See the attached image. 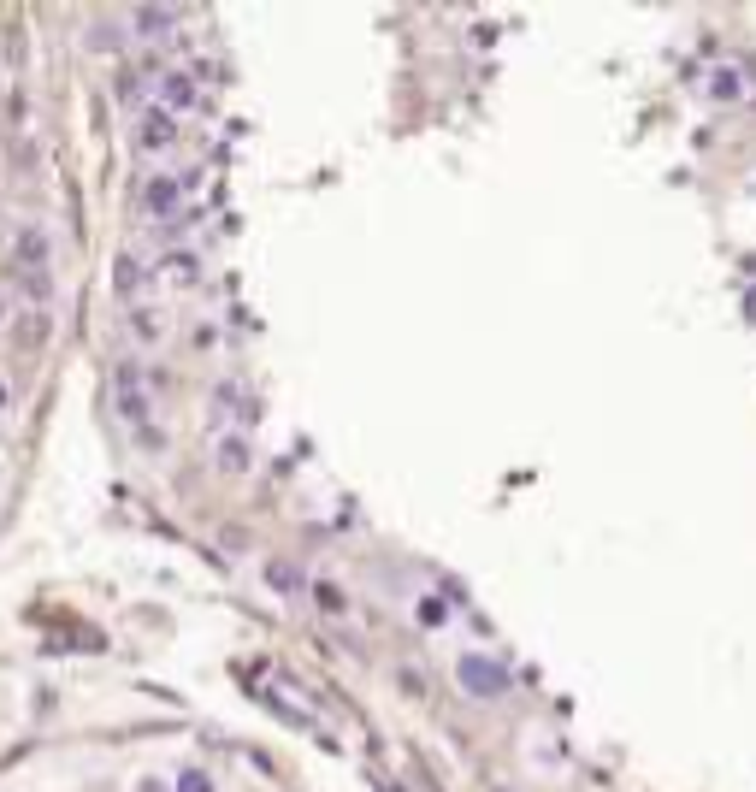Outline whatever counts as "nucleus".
Returning a JSON list of instances; mask_svg holds the SVG:
<instances>
[{"mask_svg": "<svg viewBox=\"0 0 756 792\" xmlns=\"http://www.w3.org/2000/svg\"><path fill=\"white\" fill-rule=\"evenodd\" d=\"M461 686H467L473 698H503L508 674L491 657H461Z\"/></svg>", "mask_w": 756, "mask_h": 792, "instance_id": "nucleus-1", "label": "nucleus"}, {"mask_svg": "<svg viewBox=\"0 0 756 792\" xmlns=\"http://www.w3.org/2000/svg\"><path fill=\"white\" fill-rule=\"evenodd\" d=\"M119 414H125V426L148 432V391H142V373L130 361L119 367Z\"/></svg>", "mask_w": 756, "mask_h": 792, "instance_id": "nucleus-2", "label": "nucleus"}, {"mask_svg": "<svg viewBox=\"0 0 756 792\" xmlns=\"http://www.w3.org/2000/svg\"><path fill=\"white\" fill-rule=\"evenodd\" d=\"M142 207H148V219H178V207H184V190H178V178L154 172V178H148V190H142Z\"/></svg>", "mask_w": 756, "mask_h": 792, "instance_id": "nucleus-3", "label": "nucleus"}, {"mask_svg": "<svg viewBox=\"0 0 756 792\" xmlns=\"http://www.w3.org/2000/svg\"><path fill=\"white\" fill-rule=\"evenodd\" d=\"M172 142H178V119H172L166 107L142 113V131H136V148H142V154H160V148H172Z\"/></svg>", "mask_w": 756, "mask_h": 792, "instance_id": "nucleus-4", "label": "nucleus"}, {"mask_svg": "<svg viewBox=\"0 0 756 792\" xmlns=\"http://www.w3.org/2000/svg\"><path fill=\"white\" fill-rule=\"evenodd\" d=\"M142 284H148L142 261H136V255H119V261H113V290H119L125 302H136V296H142Z\"/></svg>", "mask_w": 756, "mask_h": 792, "instance_id": "nucleus-5", "label": "nucleus"}, {"mask_svg": "<svg viewBox=\"0 0 756 792\" xmlns=\"http://www.w3.org/2000/svg\"><path fill=\"white\" fill-rule=\"evenodd\" d=\"M160 101H166V113H172V107H189V101H195V77L166 71V77H160Z\"/></svg>", "mask_w": 756, "mask_h": 792, "instance_id": "nucleus-6", "label": "nucleus"}, {"mask_svg": "<svg viewBox=\"0 0 756 792\" xmlns=\"http://www.w3.org/2000/svg\"><path fill=\"white\" fill-rule=\"evenodd\" d=\"M172 18H178V12H130V24H142L136 36H166V30H172Z\"/></svg>", "mask_w": 756, "mask_h": 792, "instance_id": "nucleus-7", "label": "nucleus"}, {"mask_svg": "<svg viewBox=\"0 0 756 792\" xmlns=\"http://www.w3.org/2000/svg\"><path fill=\"white\" fill-rule=\"evenodd\" d=\"M314 603H319V609H325V615H343V609H349V597L337 592L331 580H319V586H314Z\"/></svg>", "mask_w": 756, "mask_h": 792, "instance_id": "nucleus-8", "label": "nucleus"}, {"mask_svg": "<svg viewBox=\"0 0 756 792\" xmlns=\"http://www.w3.org/2000/svg\"><path fill=\"white\" fill-rule=\"evenodd\" d=\"M266 580H272L278 592H302V580H296V568H290V562H266Z\"/></svg>", "mask_w": 756, "mask_h": 792, "instance_id": "nucleus-9", "label": "nucleus"}, {"mask_svg": "<svg viewBox=\"0 0 756 792\" xmlns=\"http://www.w3.org/2000/svg\"><path fill=\"white\" fill-rule=\"evenodd\" d=\"M219 462L231 467V473H243V467H249V450H243V438H225V444H219Z\"/></svg>", "mask_w": 756, "mask_h": 792, "instance_id": "nucleus-10", "label": "nucleus"}, {"mask_svg": "<svg viewBox=\"0 0 756 792\" xmlns=\"http://www.w3.org/2000/svg\"><path fill=\"white\" fill-rule=\"evenodd\" d=\"M178 792H213V775L207 769H184L178 775Z\"/></svg>", "mask_w": 756, "mask_h": 792, "instance_id": "nucleus-11", "label": "nucleus"}, {"mask_svg": "<svg viewBox=\"0 0 756 792\" xmlns=\"http://www.w3.org/2000/svg\"><path fill=\"white\" fill-rule=\"evenodd\" d=\"M130 331H136L142 343H154V337H160V326L148 320V308H130Z\"/></svg>", "mask_w": 756, "mask_h": 792, "instance_id": "nucleus-12", "label": "nucleus"}, {"mask_svg": "<svg viewBox=\"0 0 756 792\" xmlns=\"http://www.w3.org/2000/svg\"><path fill=\"white\" fill-rule=\"evenodd\" d=\"M396 686H408V698H426V674L420 668H396Z\"/></svg>", "mask_w": 756, "mask_h": 792, "instance_id": "nucleus-13", "label": "nucleus"}, {"mask_svg": "<svg viewBox=\"0 0 756 792\" xmlns=\"http://www.w3.org/2000/svg\"><path fill=\"white\" fill-rule=\"evenodd\" d=\"M113 95H119V101H136V95H142V83H136V71H119V77H113Z\"/></svg>", "mask_w": 756, "mask_h": 792, "instance_id": "nucleus-14", "label": "nucleus"}, {"mask_svg": "<svg viewBox=\"0 0 756 792\" xmlns=\"http://www.w3.org/2000/svg\"><path fill=\"white\" fill-rule=\"evenodd\" d=\"M0 320H6V302H0Z\"/></svg>", "mask_w": 756, "mask_h": 792, "instance_id": "nucleus-15", "label": "nucleus"}]
</instances>
